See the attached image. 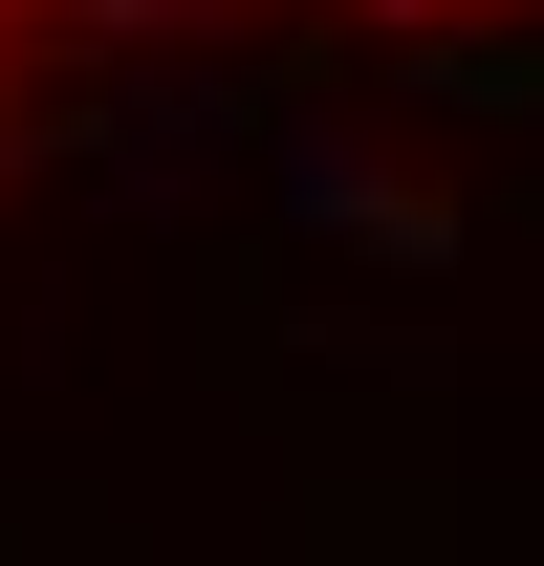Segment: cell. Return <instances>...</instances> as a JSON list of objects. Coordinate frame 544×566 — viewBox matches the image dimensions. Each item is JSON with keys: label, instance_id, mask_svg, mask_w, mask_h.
Here are the masks:
<instances>
[{"label": "cell", "instance_id": "cell-1", "mask_svg": "<svg viewBox=\"0 0 544 566\" xmlns=\"http://www.w3.org/2000/svg\"><path fill=\"white\" fill-rule=\"evenodd\" d=\"M262 44H544V0H0V197L87 153V109Z\"/></svg>", "mask_w": 544, "mask_h": 566}]
</instances>
